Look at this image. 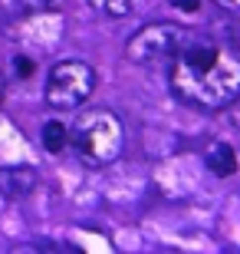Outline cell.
Returning <instances> with one entry per match:
<instances>
[{"label":"cell","mask_w":240,"mask_h":254,"mask_svg":"<svg viewBox=\"0 0 240 254\" xmlns=\"http://www.w3.org/2000/svg\"><path fill=\"white\" fill-rule=\"evenodd\" d=\"M227 109H231V116H234V126L240 129V99H237V103H231Z\"/></svg>","instance_id":"obj_13"},{"label":"cell","mask_w":240,"mask_h":254,"mask_svg":"<svg viewBox=\"0 0 240 254\" xmlns=\"http://www.w3.org/2000/svg\"><path fill=\"white\" fill-rule=\"evenodd\" d=\"M69 142H73L76 155L93 165L102 169L122 155L125 149V126L112 109H86L79 113L76 126L69 129Z\"/></svg>","instance_id":"obj_2"},{"label":"cell","mask_w":240,"mask_h":254,"mask_svg":"<svg viewBox=\"0 0 240 254\" xmlns=\"http://www.w3.org/2000/svg\"><path fill=\"white\" fill-rule=\"evenodd\" d=\"M66 0H3V7L13 17H33V13H53L59 10Z\"/></svg>","instance_id":"obj_7"},{"label":"cell","mask_w":240,"mask_h":254,"mask_svg":"<svg viewBox=\"0 0 240 254\" xmlns=\"http://www.w3.org/2000/svg\"><path fill=\"white\" fill-rule=\"evenodd\" d=\"M89 7H93L99 17L122 20V17H132V13L142 7V0H89Z\"/></svg>","instance_id":"obj_8"},{"label":"cell","mask_w":240,"mask_h":254,"mask_svg":"<svg viewBox=\"0 0 240 254\" xmlns=\"http://www.w3.org/2000/svg\"><path fill=\"white\" fill-rule=\"evenodd\" d=\"M13 66H17V76H20V79L33 76V60H30V57H13Z\"/></svg>","instance_id":"obj_10"},{"label":"cell","mask_w":240,"mask_h":254,"mask_svg":"<svg viewBox=\"0 0 240 254\" xmlns=\"http://www.w3.org/2000/svg\"><path fill=\"white\" fill-rule=\"evenodd\" d=\"M217 7H224V10H240V0H214Z\"/></svg>","instance_id":"obj_12"},{"label":"cell","mask_w":240,"mask_h":254,"mask_svg":"<svg viewBox=\"0 0 240 254\" xmlns=\"http://www.w3.org/2000/svg\"><path fill=\"white\" fill-rule=\"evenodd\" d=\"M96 89V69L83 60H63L56 63L47 76V86H43V96L47 103L59 113H69V109H79L86 106V99L93 96Z\"/></svg>","instance_id":"obj_4"},{"label":"cell","mask_w":240,"mask_h":254,"mask_svg":"<svg viewBox=\"0 0 240 254\" xmlns=\"http://www.w3.org/2000/svg\"><path fill=\"white\" fill-rule=\"evenodd\" d=\"M171 93L197 109H227L240 99V57L217 40H188L171 60Z\"/></svg>","instance_id":"obj_1"},{"label":"cell","mask_w":240,"mask_h":254,"mask_svg":"<svg viewBox=\"0 0 240 254\" xmlns=\"http://www.w3.org/2000/svg\"><path fill=\"white\" fill-rule=\"evenodd\" d=\"M188 30L175 20H158V23H148L139 33H132L129 43H125V60L135 66H161L171 63V60L181 53V47L188 43Z\"/></svg>","instance_id":"obj_3"},{"label":"cell","mask_w":240,"mask_h":254,"mask_svg":"<svg viewBox=\"0 0 240 254\" xmlns=\"http://www.w3.org/2000/svg\"><path fill=\"white\" fill-rule=\"evenodd\" d=\"M171 7L188 10V13H197V10H201V0H171Z\"/></svg>","instance_id":"obj_11"},{"label":"cell","mask_w":240,"mask_h":254,"mask_svg":"<svg viewBox=\"0 0 240 254\" xmlns=\"http://www.w3.org/2000/svg\"><path fill=\"white\" fill-rule=\"evenodd\" d=\"M204 162H207V169H211L214 175H221V179H227V175L237 172V155H234V149L227 142H211L207 152H204Z\"/></svg>","instance_id":"obj_6"},{"label":"cell","mask_w":240,"mask_h":254,"mask_svg":"<svg viewBox=\"0 0 240 254\" xmlns=\"http://www.w3.org/2000/svg\"><path fill=\"white\" fill-rule=\"evenodd\" d=\"M3 93H7V83H3V73H0V103H3Z\"/></svg>","instance_id":"obj_14"},{"label":"cell","mask_w":240,"mask_h":254,"mask_svg":"<svg viewBox=\"0 0 240 254\" xmlns=\"http://www.w3.org/2000/svg\"><path fill=\"white\" fill-rule=\"evenodd\" d=\"M40 139H43V149H47L49 155H59V152L69 145V129H66L63 123L49 119V123L43 126V132H40Z\"/></svg>","instance_id":"obj_9"},{"label":"cell","mask_w":240,"mask_h":254,"mask_svg":"<svg viewBox=\"0 0 240 254\" xmlns=\"http://www.w3.org/2000/svg\"><path fill=\"white\" fill-rule=\"evenodd\" d=\"M37 185V172L23 169V165H7L0 169V195L3 198H23Z\"/></svg>","instance_id":"obj_5"}]
</instances>
